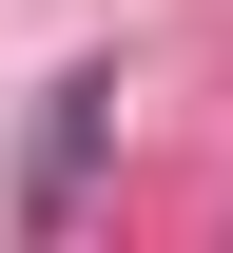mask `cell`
Listing matches in <instances>:
<instances>
[{
    "label": "cell",
    "mask_w": 233,
    "mask_h": 253,
    "mask_svg": "<svg viewBox=\"0 0 233 253\" xmlns=\"http://www.w3.org/2000/svg\"><path fill=\"white\" fill-rule=\"evenodd\" d=\"M98 117H117V78L78 59L59 97H39V136H20V214H39V234H59V214H78V175H98Z\"/></svg>",
    "instance_id": "obj_1"
}]
</instances>
